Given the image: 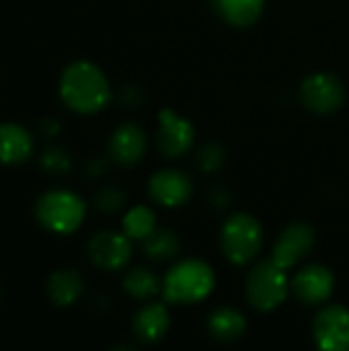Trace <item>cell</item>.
Returning <instances> with one entry per match:
<instances>
[{
  "label": "cell",
  "instance_id": "13",
  "mask_svg": "<svg viewBox=\"0 0 349 351\" xmlns=\"http://www.w3.org/2000/svg\"><path fill=\"white\" fill-rule=\"evenodd\" d=\"M146 152V134L136 123H121L109 140V156L121 165H136Z\"/></svg>",
  "mask_w": 349,
  "mask_h": 351
},
{
  "label": "cell",
  "instance_id": "27",
  "mask_svg": "<svg viewBox=\"0 0 349 351\" xmlns=\"http://www.w3.org/2000/svg\"><path fill=\"white\" fill-rule=\"evenodd\" d=\"M0 298H2V292H0Z\"/></svg>",
  "mask_w": 349,
  "mask_h": 351
},
{
  "label": "cell",
  "instance_id": "16",
  "mask_svg": "<svg viewBox=\"0 0 349 351\" xmlns=\"http://www.w3.org/2000/svg\"><path fill=\"white\" fill-rule=\"evenodd\" d=\"M169 331V313L163 304H146L134 317V333L146 341L154 343Z\"/></svg>",
  "mask_w": 349,
  "mask_h": 351
},
{
  "label": "cell",
  "instance_id": "6",
  "mask_svg": "<svg viewBox=\"0 0 349 351\" xmlns=\"http://www.w3.org/2000/svg\"><path fill=\"white\" fill-rule=\"evenodd\" d=\"M300 99L306 109L327 115L337 111L346 101V88L335 74L319 72L311 74L300 88Z\"/></svg>",
  "mask_w": 349,
  "mask_h": 351
},
{
  "label": "cell",
  "instance_id": "26",
  "mask_svg": "<svg viewBox=\"0 0 349 351\" xmlns=\"http://www.w3.org/2000/svg\"><path fill=\"white\" fill-rule=\"evenodd\" d=\"M88 175H93V177H99V175H103V171H105V162L103 160H99V158H95V160H91L88 162Z\"/></svg>",
  "mask_w": 349,
  "mask_h": 351
},
{
  "label": "cell",
  "instance_id": "21",
  "mask_svg": "<svg viewBox=\"0 0 349 351\" xmlns=\"http://www.w3.org/2000/svg\"><path fill=\"white\" fill-rule=\"evenodd\" d=\"M123 290L132 298L146 300V298H152L158 292V280L148 269L136 267V269L128 271V276L123 278Z\"/></svg>",
  "mask_w": 349,
  "mask_h": 351
},
{
  "label": "cell",
  "instance_id": "20",
  "mask_svg": "<svg viewBox=\"0 0 349 351\" xmlns=\"http://www.w3.org/2000/svg\"><path fill=\"white\" fill-rule=\"evenodd\" d=\"M154 230H156V218H154V212L146 206L132 208L123 218V232L132 241H144Z\"/></svg>",
  "mask_w": 349,
  "mask_h": 351
},
{
  "label": "cell",
  "instance_id": "14",
  "mask_svg": "<svg viewBox=\"0 0 349 351\" xmlns=\"http://www.w3.org/2000/svg\"><path fill=\"white\" fill-rule=\"evenodd\" d=\"M33 148L35 142L27 128L12 121L0 123V165H23L31 158Z\"/></svg>",
  "mask_w": 349,
  "mask_h": 351
},
{
  "label": "cell",
  "instance_id": "2",
  "mask_svg": "<svg viewBox=\"0 0 349 351\" xmlns=\"http://www.w3.org/2000/svg\"><path fill=\"white\" fill-rule=\"evenodd\" d=\"M84 216H86V206L72 191H64V189L45 191L35 202L37 222L53 234L76 232L84 222Z\"/></svg>",
  "mask_w": 349,
  "mask_h": 351
},
{
  "label": "cell",
  "instance_id": "24",
  "mask_svg": "<svg viewBox=\"0 0 349 351\" xmlns=\"http://www.w3.org/2000/svg\"><path fill=\"white\" fill-rule=\"evenodd\" d=\"M224 162V150L218 144H206L197 154V165L204 173H214Z\"/></svg>",
  "mask_w": 349,
  "mask_h": 351
},
{
  "label": "cell",
  "instance_id": "8",
  "mask_svg": "<svg viewBox=\"0 0 349 351\" xmlns=\"http://www.w3.org/2000/svg\"><path fill=\"white\" fill-rule=\"evenodd\" d=\"M315 341L325 351H349V311L331 304L323 308L313 325Z\"/></svg>",
  "mask_w": 349,
  "mask_h": 351
},
{
  "label": "cell",
  "instance_id": "19",
  "mask_svg": "<svg viewBox=\"0 0 349 351\" xmlns=\"http://www.w3.org/2000/svg\"><path fill=\"white\" fill-rule=\"evenodd\" d=\"M144 253L146 257L154 259V261H167V259H173L179 249H181V243H179V237L173 232V230H154L150 237H146L144 241Z\"/></svg>",
  "mask_w": 349,
  "mask_h": 351
},
{
  "label": "cell",
  "instance_id": "10",
  "mask_svg": "<svg viewBox=\"0 0 349 351\" xmlns=\"http://www.w3.org/2000/svg\"><path fill=\"white\" fill-rule=\"evenodd\" d=\"M195 132L193 125L177 115L171 109H163L158 113V134H156V142H158V150L169 156V158H177L181 154H185L191 144H193Z\"/></svg>",
  "mask_w": 349,
  "mask_h": 351
},
{
  "label": "cell",
  "instance_id": "15",
  "mask_svg": "<svg viewBox=\"0 0 349 351\" xmlns=\"http://www.w3.org/2000/svg\"><path fill=\"white\" fill-rule=\"evenodd\" d=\"M84 292V280L74 269H58L47 280V296L49 300L60 306H72Z\"/></svg>",
  "mask_w": 349,
  "mask_h": 351
},
{
  "label": "cell",
  "instance_id": "18",
  "mask_svg": "<svg viewBox=\"0 0 349 351\" xmlns=\"http://www.w3.org/2000/svg\"><path fill=\"white\" fill-rule=\"evenodd\" d=\"M265 0H214L222 19L234 27L253 25L263 12Z\"/></svg>",
  "mask_w": 349,
  "mask_h": 351
},
{
  "label": "cell",
  "instance_id": "25",
  "mask_svg": "<svg viewBox=\"0 0 349 351\" xmlns=\"http://www.w3.org/2000/svg\"><path fill=\"white\" fill-rule=\"evenodd\" d=\"M41 132H43L47 138H53V136L60 132V123H58L56 119H43V123H41Z\"/></svg>",
  "mask_w": 349,
  "mask_h": 351
},
{
  "label": "cell",
  "instance_id": "7",
  "mask_svg": "<svg viewBox=\"0 0 349 351\" xmlns=\"http://www.w3.org/2000/svg\"><path fill=\"white\" fill-rule=\"evenodd\" d=\"M132 257V239L123 232L103 230L88 241V259L103 271H117Z\"/></svg>",
  "mask_w": 349,
  "mask_h": 351
},
{
  "label": "cell",
  "instance_id": "1",
  "mask_svg": "<svg viewBox=\"0 0 349 351\" xmlns=\"http://www.w3.org/2000/svg\"><path fill=\"white\" fill-rule=\"evenodd\" d=\"M60 97L64 105L80 115L105 109L111 101V86L103 70L91 62H72L60 78Z\"/></svg>",
  "mask_w": 349,
  "mask_h": 351
},
{
  "label": "cell",
  "instance_id": "11",
  "mask_svg": "<svg viewBox=\"0 0 349 351\" xmlns=\"http://www.w3.org/2000/svg\"><path fill=\"white\" fill-rule=\"evenodd\" d=\"M335 288V278L325 265H309L292 280V294L306 306L323 304L331 298Z\"/></svg>",
  "mask_w": 349,
  "mask_h": 351
},
{
  "label": "cell",
  "instance_id": "23",
  "mask_svg": "<svg viewBox=\"0 0 349 351\" xmlns=\"http://www.w3.org/2000/svg\"><path fill=\"white\" fill-rule=\"evenodd\" d=\"M123 204H125V193L119 187H105L95 195V206L105 214H113L121 210Z\"/></svg>",
  "mask_w": 349,
  "mask_h": 351
},
{
  "label": "cell",
  "instance_id": "9",
  "mask_svg": "<svg viewBox=\"0 0 349 351\" xmlns=\"http://www.w3.org/2000/svg\"><path fill=\"white\" fill-rule=\"evenodd\" d=\"M313 245H315V230L304 222H294L286 226L278 237L272 251V261H276L284 269H290L311 253Z\"/></svg>",
  "mask_w": 349,
  "mask_h": 351
},
{
  "label": "cell",
  "instance_id": "22",
  "mask_svg": "<svg viewBox=\"0 0 349 351\" xmlns=\"http://www.w3.org/2000/svg\"><path fill=\"white\" fill-rule=\"evenodd\" d=\"M39 162H41V169L45 173H49V175H66L70 171V167H72V160H70L68 152L62 150V148H56V146L45 148Z\"/></svg>",
  "mask_w": 349,
  "mask_h": 351
},
{
  "label": "cell",
  "instance_id": "4",
  "mask_svg": "<svg viewBox=\"0 0 349 351\" xmlns=\"http://www.w3.org/2000/svg\"><path fill=\"white\" fill-rule=\"evenodd\" d=\"M263 245V228L257 218L249 214H234L226 220L220 232V247L224 257L234 265H247L257 257Z\"/></svg>",
  "mask_w": 349,
  "mask_h": 351
},
{
  "label": "cell",
  "instance_id": "12",
  "mask_svg": "<svg viewBox=\"0 0 349 351\" xmlns=\"http://www.w3.org/2000/svg\"><path fill=\"white\" fill-rule=\"evenodd\" d=\"M191 181L185 173L175 169H165L152 175L148 183L150 197L167 208H179L183 206L191 195Z\"/></svg>",
  "mask_w": 349,
  "mask_h": 351
},
{
  "label": "cell",
  "instance_id": "17",
  "mask_svg": "<svg viewBox=\"0 0 349 351\" xmlns=\"http://www.w3.org/2000/svg\"><path fill=\"white\" fill-rule=\"evenodd\" d=\"M208 331L214 339H218L222 343H230V341H237L245 335L247 319L237 308L224 306V308H218L210 315Z\"/></svg>",
  "mask_w": 349,
  "mask_h": 351
},
{
  "label": "cell",
  "instance_id": "3",
  "mask_svg": "<svg viewBox=\"0 0 349 351\" xmlns=\"http://www.w3.org/2000/svg\"><path fill=\"white\" fill-rule=\"evenodd\" d=\"M214 288V271L200 259L175 265L163 284V294L173 304H193L204 300Z\"/></svg>",
  "mask_w": 349,
  "mask_h": 351
},
{
  "label": "cell",
  "instance_id": "5",
  "mask_svg": "<svg viewBox=\"0 0 349 351\" xmlns=\"http://www.w3.org/2000/svg\"><path fill=\"white\" fill-rule=\"evenodd\" d=\"M290 292V282L286 278V269L276 261H263L255 265L247 278V298L249 302L261 311L278 308Z\"/></svg>",
  "mask_w": 349,
  "mask_h": 351
}]
</instances>
